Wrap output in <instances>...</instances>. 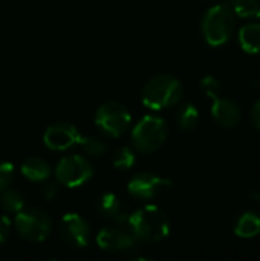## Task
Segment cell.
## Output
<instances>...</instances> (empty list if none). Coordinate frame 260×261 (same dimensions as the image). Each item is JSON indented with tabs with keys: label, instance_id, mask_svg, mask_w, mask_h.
Returning a JSON list of instances; mask_svg holds the SVG:
<instances>
[{
	"label": "cell",
	"instance_id": "cell-8",
	"mask_svg": "<svg viewBox=\"0 0 260 261\" xmlns=\"http://www.w3.org/2000/svg\"><path fill=\"white\" fill-rule=\"evenodd\" d=\"M173 182L167 177H161L153 173H138L127 184L129 194L141 202L152 200L158 197L162 191L169 190Z\"/></svg>",
	"mask_w": 260,
	"mask_h": 261
},
{
	"label": "cell",
	"instance_id": "cell-24",
	"mask_svg": "<svg viewBox=\"0 0 260 261\" xmlns=\"http://www.w3.org/2000/svg\"><path fill=\"white\" fill-rule=\"evenodd\" d=\"M201 87L204 89L205 95H211V93H218V90L221 89V83L218 81V78L211 76V75H207L201 80Z\"/></svg>",
	"mask_w": 260,
	"mask_h": 261
},
{
	"label": "cell",
	"instance_id": "cell-20",
	"mask_svg": "<svg viewBox=\"0 0 260 261\" xmlns=\"http://www.w3.org/2000/svg\"><path fill=\"white\" fill-rule=\"evenodd\" d=\"M135 162H136V153H135V148H130V147H121L112 156V165L118 171L130 170L135 165Z\"/></svg>",
	"mask_w": 260,
	"mask_h": 261
},
{
	"label": "cell",
	"instance_id": "cell-17",
	"mask_svg": "<svg viewBox=\"0 0 260 261\" xmlns=\"http://www.w3.org/2000/svg\"><path fill=\"white\" fill-rule=\"evenodd\" d=\"M199 122V110L195 104L185 102L179 107L176 113V124L181 130L190 132L193 130Z\"/></svg>",
	"mask_w": 260,
	"mask_h": 261
},
{
	"label": "cell",
	"instance_id": "cell-4",
	"mask_svg": "<svg viewBox=\"0 0 260 261\" xmlns=\"http://www.w3.org/2000/svg\"><path fill=\"white\" fill-rule=\"evenodd\" d=\"M169 135L167 122L156 115H144L132 130V145L135 151L153 153L162 147Z\"/></svg>",
	"mask_w": 260,
	"mask_h": 261
},
{
	"label": "cell",
	"instance_id": "cell-1",
	"mask_svg": "<svg viewBox=\"0 0 260 261\" xmlns=\"http://www.w3.org/2000/svg\"><path fill=\"white\" fill-rule=\"evenodd\" d=\"M126 223L136 242L156 243L167 239L170 234L169 216L156 205H146L130 213Z\"/></svg>",
	"mask_w": 260,
	"mask_h": 261
},
{
	"label": "cell",
	"instance_id": "cell-22",
	"mask_svg": "<svg viewBox=\"0 0 260 261\" xmlns=\"http://www.w3.org/2000/svg\"><path fill=\"white\" fill-rule=\"evenodd\" d=\"M14 174H15V168L11 162L8 161L0 162V193L9 188V185L14 180Z\"/></svg>",
	"mask_w": 260,
	"mask_h": 261
},
{
	"label": "cell",
	"instance_id": "cell-6",
	"mask_svg": "<svg viewBox=\"0 0 260 261\" xmlns=\"http://www.w3.org/2000/svg\"><path fill=\"white\" fill-rule=\"evenodd\" d=\"M132 124V115L126 106L118 101H109L98 107L95 113V125L109 138L123 136Z\"/></svg>",
	"mask_w": 260,
	"mask_h": 261
},
{
	"label": "cell",
	"instance_id": "cell-3",
	"mask_svg": "<svg viewBox=\"0 0 260 261\" xmlns=\"http://www.w3.org/2000/svg\"><path fill=\"white\" fill-rule=\"evenodd\" d=\"M201 28H202V35L210 46L213 47L224 46L227 41L231 40L236 28V15L231 6L221 3L207 9Z\"/></svg>",
	"mask_w": 260,
	"mask_h": 261
},
{
	"label": "cell",
	"instance_id": "cell-12",
	"mask_svg": "<svg viewBox=\"0 0 260 261\" xmlns=\"http://www.w3.org/2000/svg\"><path fill=\"white\" fill-rule=\"evenodd\" d=\"M211 98V116L222 128H234L242 119V110L236 101L222 98L218 93L208 95Z\"/></svg>",
	"mask_w": 260,
	"mask_h": 261
},
{
	"label": "cell",
	"instance_id": "cell-14",
	"mask_svg": "<svg viewBox=\"0 0 260 261\" xmlns=\"http://www.w3.org/2000/svg\"><path fill=\"white\" fill-rule=\"evenodd\" d=\"M21 174L31 182H44L51 176V165L38 156H31L21 164Z\"/></svg>",
	"mask_w": 260,
	"mask_h": 261
},
{
	"label": "cell",
	"instance_id": "cell-13",
	"mask_svg": "<svg viewBox=\"0 0 260 261\" xmlns=\"http://www.w3.org/2000/svg\"><path fill=\"white\" fill-rule=\"evenodd\" d=\"M97 211L101 217L116 225H123L127 222L130 213L124 202L115 193H104L97 200Z\"/></svg>",
	"mask_w": 260,
	"mask_h": 261
},
{
	"label": "cell",
	"instance_id": "cell-9",
	"mask_svg": "<svg viewBox=\"0 0 260 261\" xmlns=\"http://www.w3.org/2000/svg\"><path fill=\"white\" fill-rule=\"evenodd\" d=\"M60 236L67 246L81 249L89 245L90 228L83 216L77 213H67L60 220Z\"/></svg>",
	"mask_w": 260,
	"mask_h": 261
},
{
	"label": "cell",
	"instance_id": "cell-26",
	"mask_svg": "<svg viewBox=\"0 0 260 261\" xmlns=\"http://www.w3.org/2000/svg\"><path fill=\"white\" fill-rule=\"evenodd\" d=\"M251 122L254 124V127L260 130V99L253 106V109H251Z\"/></svg>",
	"mask_w": 260,
	"mask_h": 261
},
{
	"label": "cell",
	"instance_id": "cell-7",
	"mask_svg": "<svg viewBox=\"0 0 260 261\" xmlns=\"http://www.w3.org/2000/svg\"><path fill=\"white\" fill-rule=\"evenodd\" d=\"M55 179L67 188H78L93 176V167L87 158L81 154H69L58 161L55 167Z\"/></svg>",
	"mask_w": 260,
	"mask_h": 261
},
{
	"label": "cell",
	"instance_id": "cell-10",
	"mask_svg": "<svg viewBox=\"0 0 260 261\" xmlns=\"http://www.w3.org/2000/svg\"><path fill=\"white\" fill-rule=\"evenodd\" d=\"M81 133L74 124L69 122H55L49 125L43 133L44 145L52 151H66L78 145Z\"/></svg>",
	"mask_w": 260,
	"mask_h": 261
},
{
	"label": "cell",
	"instance_id": "cell-23",
	"mask_svg": "<svg viewBox=\"0 0 260 261\" xmlns=\"http://www.w3.org/2000/svg\"><path fill=\"white\" fill-rule=\"evenodd\" d=\"M58 193H60V184H58V182H52V180H49V179H46L44 184H43L41 188H40L41 197H43L44 200H49V202H52V200L58 196Z\"/></svg>",
	"mask_w": 260,
	"mask_h": 261
},
{
	"label": "cell",
	"instance_id": "cell-19",
	"mask_svg": "<svg viewBox=\"0 0 260 261\" xmlns=\"http://www.w3.org/2000/svg\"><path fill=\"white\" fill-rule=\"evenodd\" d=\"M231 9L241 18H260V0H231Z\"/></svg>",
	"mask_w": 260,
	"mask_h": 261
},
{
	"label": "cell",
	"instance_id": "cell-15",
	"mask_svg": "<svg viewBox=\"0 0 260 261\" xmlns=\"http://www.w3.org/2000/svg\"><path fill=\"white\" fill-rule=\"evenodd\" d=\"M234 234L241 239H254L260 234V216L254 211H245L234 223Z\"/></svg>",
	"mask_w": 260,
	"mask_h": 261
},
{
	"label": "cell",
	"instance_id": "cell-2",
	"mask_svg": "<svg viewBox=\"0 0 260 261\" xmlns=\"http://www.w3.org/2000/svg\"><path fill=\"white\" fill-rule=\"evenodd\" d=\"M182 95L184 87L176 76L170 73H159L144 84L141 101L150 110H164L176 106L182 99Z\"/></svg>",
	"mask_w": 260,
	"mask_h": 261
},
{
	"label": "cell",
	"instance_id": "cell-18",
	"mask_svg": "<svg viewBox=\"0 0 260 261\" xmlns=\"http://www.w3.org/2000/svg\"><path fill=\"white\" fill-rule=\"evenodd\" d=\"M0 206L6 213H14L17 214L25 208V199L20 191L6 188L0 193Z\"/></svg>",
	"mask_w": 260,
	"mask_h": 261
},
{
	"label": "cell",
	"instance_id": "cell-16",
	"mask_svg": "<svg viewBox=\"0 0 260 261\" xmlns=\"http://www.w3.org/2000/svg\"><path fill=\"white\" fill-rule=\"evenodd\" d=\"M239 44L247 54H260V23H248L239 29Z\"/></svg>",
	"mask_w": 260,
	"mask_h": 261
},
{
	"label": "cell",
	"instance_id": "cell-25",
	"mask_svg": "<svg viewBox=\"0 0 260 261\" xmlns=\"http://www.w3.org/2000/svg\"><path fill=\"white\" fill-rule=\"evenodd\" d=\"M11 229H12V223H11L9 217L2 214L0 216V243L6 242V239L11 234Z\"/></svg>",
	"mask_w": 260,
	"mask_h": 261
},
{
	"label": "cell",
	"instance_id": "cell-5",
	"mask_svg": "<svg viewBox=\"0 0 260 261\" xmlns=\"http://www.w3.org/2000/svg\"><path fill=\"white\" fill-rule=\"evenodd\" d=\"M14 226L21 239L32 243H40L44 242L51 234L52 219L43 210L23 208L15 214Z\"/></svg>",
	"mask_w": 260,
	"mask_h": 261
},
{
	"label": "cell",
	"instance_id": "cell-21",
	"mask_svg": "<svg viewBox=\"0 0 260 261\" xmlns=\"http://www.w3.org/2000/svg\"><path fill=\"white\" fill-rule=\"evenodd\" d=\"M78 145L87 156H103L107 151V142L98 136H81Z\"/></svg>",
	"mask_w": 260,
	"mask_h": 261
},
{
	"label": "cell",
	"instance_id": "cell-11",
	"mask_svg": "<svg viewBox=\"0 0 260 261\" xmlns=\"http://www.w3.org/2000/svg\"><path fill=\"white\" fill-rule=\"evenodd\" d=\"M97 245L106 252L121 254L132 251L136 245V239L133 237L129 228L106 226L97 234Z\"/></svg>",
	"mask_w": 260,
	"mask_h": 261
}]
</instances>
